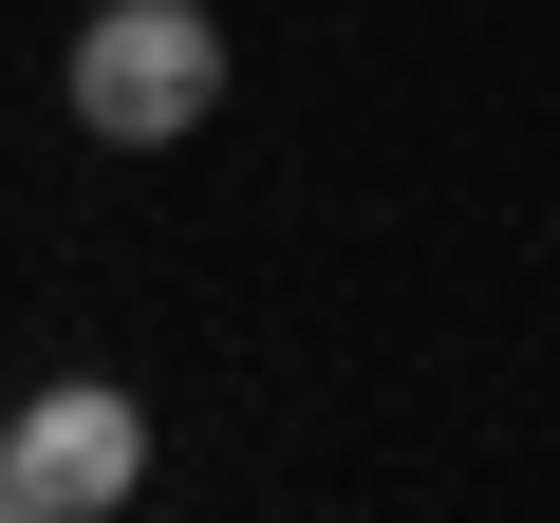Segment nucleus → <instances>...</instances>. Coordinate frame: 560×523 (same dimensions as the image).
<instances>
[{
	"label": "nucleus",
	"mask_w": 560,
	"mask_h": 523,
	"mask_svg": "<svg viewBox=\"0 0 560 523\" xmlns=\"http://www.w3.org/2000/svg\"><path fill=\"white\" fill-rule=\"evenodd\" d=\"M57 94H75L94 150H187L224 113V20H206V0H94L75 57H57Z\"/></svg>",
	"instance_id": "nucleus-1"
},
{
	"label": "nucleus",
	"mask_w": 560,
	"mask_h": 523,
	"mask_svg": "<svg viewBox=\"0 0 560 523\" xmlns=\"http://www.w3.org/2000/svg\"><path fill=\"white\" fill-rule=\"evenodd\" d=\"M131 486H150V411L113 374H57L0 411V523H113Z\"/></svg>",
	"instance_id": "nucleus-2"
}]
</instances>
